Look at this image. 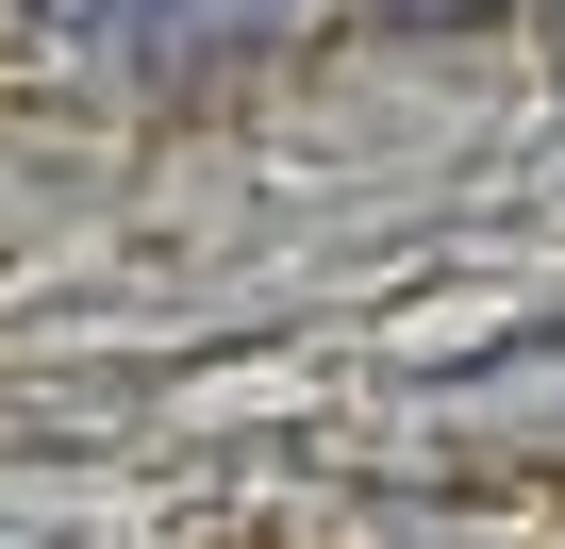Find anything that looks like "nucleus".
Returning a JSON list of instances; mask_svg holds the SVG:
<instances>
[{
	"instance_id": "f257e3e1",
	"label": "nucleus",
	"mask_w": 565,
	"mask_h": 549,
	"mask_svg": "<svg viewBox=\"0 0 565 549\" xmlns=\"http://www.w3.org/2000/svg\"><path fill=\"white\" fill-rule=\"evenodd\" d=\"M383 18H416V34H482V18H515V0H383Z\"/></svg>"
}]
</instances>
